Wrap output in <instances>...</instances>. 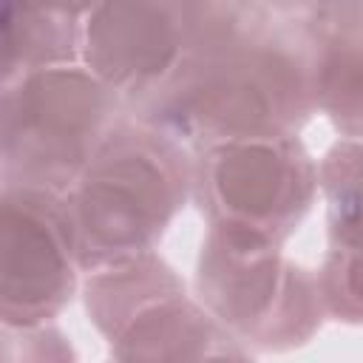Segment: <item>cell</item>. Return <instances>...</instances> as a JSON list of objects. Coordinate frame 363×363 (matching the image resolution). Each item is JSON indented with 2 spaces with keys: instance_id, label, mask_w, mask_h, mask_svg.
<instances>
[{
  "instance_id": "obj_1",
  "label": "cell",
  "mask_w": 363,
  "mask_h": 363,
  "mask_svg": "<svg viewBox=\"0 0 363 363\" xmlns=\"http://www.w3.org/2000/svg\"><path fill=\"white\" fill-rule=\"evenodd\" d=\"M315 113L303 3H193L187 51L128 116L184 147L298 136Z\"/></svg>"
},
{
  "instance_id": "obj_2",
  "label": "cell",
  "mask_w": 363,
  "mask_h": 363,
  "mask_svg": "<svg viewBox=\"0 0 363 363\" xmlns=\"http://www.w3.org/2000/svg\"><path fill=\"white\" fill-rule=\"evenodd\" d=\"M190 170L184 145L122 113L62 193L79 269L153 252L190 199Z\"/></svg>"
},
{
  "instance_id": "obj_3",
  "label": "cell",
  "mask_w": 363,
  "mask_h": 363,
  "mask_svg": "<svg viewBox=\"0 0 363 363\" xmlns=\"http://www.w3.org/2000/svg\"><path fill=\"white\" fill-rule=\"evenodd\" d=\"M122 113L79 62L0 82V184L68 193Z\"/></svg>"
},
{
  "instance_id": "obj_4",
  "label": "cell",
  "mask_w": 363,
  "mask_h": 363,
  "mask_svg": "<svg viewBox=\"0 0 363 363\" xmlns=\"http://www.w3.org/2000/svg\"><path fill=\"white\" fill-rule=\"evenodd\" d=\"M196 295L207 315L247 352H292L323 326L315 272L281 247L207 230L196 261Z\"/></svg>"
},
{
  "instance_id": "obj_5",
  "label": "cell",
  "mask_w": 363,
  "mask_h": 363,
  "mask_svg": "<svg viewBox=\"0 0 363 363\" xmlns=\"http://www.w3.org/2000/svg\"><path fill=\"white\" fill-rule=\"evenodd\" d=\"M318 164L298 136L193 150L190 199L210 230L284 247L315 204Z\"/></svg>"
},
{
  "instance_id": "obj_6",
  "label": "cell",
  "mask_w": 363,
  "mask_h": 363,
  "mask_svg": "<svg viewBox=\"0 0 363 363\" xmlns=\"http://www.w3.org/2000/svg\"><path fill=\"white\" fill-rule=\"evenodd\" d=\"M85 309L113 363H199L233 340L156 252L94 269Z\"/></svg>"
},
{
  "instance_id": "obj_7",
  "label": "cell",
  "mask_w": 363,
  "mask_h": 363,
  "mask_svg": "<svg viewBox=\"0 0 363 363\" xmlns=\"http://www.w3.org/2000/svg\"><path fill=\"white\" fill-rule=\"evenodd\" d=\"M77 252L60 193L0 190V323L45 326L77 292Z\"/></svg>"
},
{
  "instance_id": "obj_8",
  "label": "cell",
  "mask_w": 363,
  "mask_h": 363,
  "mask_svg": "<svg viewBox=\"0 0 363 363\" xmlns=\"http://www.w3.org/2000/svg\"><path fill=\"white\" fill-rule=\"evenodd\" d=\"M193 3L91 6L82 20V65L122 102L142 105L179 65L190 40Z\"/></svg>"
},
{
  "instance_id": "obj_9",
  "label": "cell",
  "mask_w": 363,
  "mask_h": 363,
  "mask_svg": "<svg viewBox=\"0 0 363 363\" xmlns=\"http://www.w3.org/2000/svg\"><path fill=\"white\" fill-rule=\"evenodd\" d=\"M315 113L343 139H360L363 119V3H303Z\"/></svg>"
},
{
  "instance_id": "obj_10",
  "label": "cell",
  "mask_w": 363,
  "mask_h": 363,
  "mask_svg": "<svg viewBox=\"0 0 363 363\" xmlns=\"http://www.w3.org/2000/svg\"><path fill=\"white\" fill-rule=\"evenodd\" d=\"M85 11L0 3V82L79 62Z\"/></svg>"
},
{
  "instance_id": "obj_11",
  "label": "cell",
  "mask_w": 363,
  "mask_h": 363,
  "mask_svg": "<svg viewBox=\"0 0 363 363\" xmlns=\"http://www.w3.org/2000/svg\"><path fill=\"white\" fill-rule=\"evenodd\" d=\"M329 250H360V139L335 142L318 164Z\"/></svg>"
},
{
  "instance_id": "obj_12",
  "label": "cell",
  "mask_w": 363,
  "mask_h": 363,
  "mask_svg": "<svg viewBox=\"0 0 363 363\" xmlns=\"http://www.w3.org/2000/svg\"><path fill=\"white\" fill-rule=\"evenodd\" d=\"M315 281L326 318L343 323L360 320V250H326Z\"/></svg>"
},
{
  "instance_id": "obj_13",
  "label": "cell",
  "mask_w": 363,
  "mask_h": 363,
  "mask_svg": "<svg viewBox=\"0 0 363 363\" xmlns=\"http://www.w3.org/2000/svg\"><path fill=\"white\" fill-rule=\"evenodd\" d=\"M0 363H77V352L57 326L0 323Z\"/></svg>"
},
{
  "instance_id": "obj_14",
  "label": "cell",
  "mask_w": 363,
  "mask_h": 363,
  "mask_svg": "<svg viewBox=\"0 0 363 363\" xmlns=\"http://www.w3.org/2000/svg\"><path fill=\"white\" fill-rule=\"evenodd\" d=\"M108 363H113V360H108ZM199 363H255L252 360V354L244 349V346H238L235 340H224L216 352H210L204 360H199Z\"/></svg>"
},
{
  "instance_id": "obj_15",
  "label": "cell",
  "mask_w": 363,
  "mask_h": 363,
  "mask_svg": "<svg viewBox=\"0 0 363 363\" xmlns=\"http://www.w3.org/2000/svg\"><path fill=\"white\" fill-rule=\"evenodd\" d=\"M0 190H3V184H0Z\"/></svg>"
}]
</instances>
